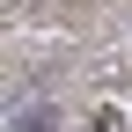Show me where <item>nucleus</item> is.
<instances>
[{"label": "nucleus", "mask_w": 132, "mask_h": 132, "mask_svg": "<svg viewBox=\"0 0 132 132\" xmlns=\"http://www.w3.org/2000/svg\"><path fill=\"white\" fill-rule=\"evenodd\" d=\"M52 118H59L52 103H15V110H7V125H15V132H52Z\"/></svg>", "instance_id": "f257e3e1"}, {"label": "nucleus", "mask_w": 132, "mask_h": 132, "mask_svg": "<svg viewBox=\"0 0 132 132\" xmlns=\"http://www.w3.org/2000/svg\"><path fill=\"white\" fill-rule=\"evenodd\" d=\"M88 132H118V110H88Z\"/></svg>", "instance_id": "f03ea898"}]
</instances>
